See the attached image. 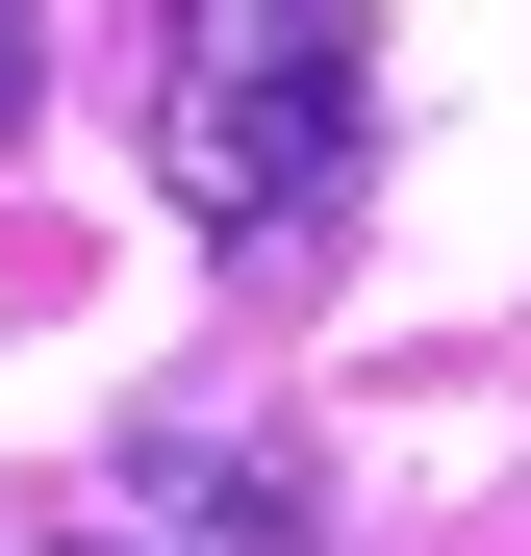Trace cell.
<instances>
[{"mask_svg": "<svg viewBox=\"0 0 531 556\" xmlns=\"http://www.w3.org/2000/svg\"><path fill=\"white\" fill-rule=\"evenodd\" d=\"M380 152V26L354 0H152V203L203 253H304Z\"/></svg>", "mask_w": 531, "mask_h": 556, "instance_id": "6da1fadb", "label": "cell"}, {"mask_svg": "<svg viewBox=\"0 0 531 556\" xmlns=\"http://www.w3.org/2000/svg\"><path fill=\"white\" fill-rule=\"evenodd\" d=\"M102 556H152V531H102Z\"/></svg>", "mask_w": 531, "mask_h": 556, "instance_id": "277c9868", "label": "cell"}, {"mask_svg": "<svg viewBox=\"0 0 531 556\" xmlns=\"http://www.w3.org/2000/svg\"><path fill=\"white\" fill-rule=\"evenodd\" d=\"M26 76H51V0H0V127H26Z\"/></svg>", "mask_w": 531, "mask_h": 556, "instance_id": "3957f363", "label": "cell"}, {"mask_svg": "<svg viewBox=\"0 0 531 556\" xmlns=\"http://www.w3.org/2000/svg\"><path fill=\"white\" fill-rule=\"evenodd\" d=\"M127 531H177V556H304L329 481H304L253 405H127Z\"/></svg>", "mask_w": 531, "mask_h": 556, "instance_id": "7a4b0ae2", "label": "cell"}]
</instances>
